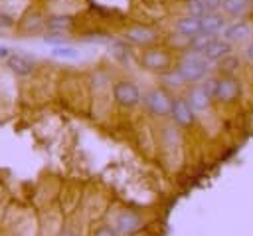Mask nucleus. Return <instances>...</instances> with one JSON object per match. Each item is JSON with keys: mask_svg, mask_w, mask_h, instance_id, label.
<instances>
[{"mask_svg": "<svg viewBox=\"0 0 253 236\" xmlns=\"http://www.w3.org/2000/svg\"><path fill=\"white\" fill-rule=\"evenodd\" d=\"M251 4H253V0H251Z\"/></svg>", "mask_w": 253, "mask_h": 236, "instance_id": "obj_28", "label": "nucleus"}, {"mask_svg": "<svg viewBox=\"0 0 253 236\" xmlns=\"http://www.w3.org/2000/svg\"><path fill=\"white\" fill-rule=\"evenodd\" d=\"M237 95H239V81H235V79H231V77H225V79H217V81H215L213 97H215L217 101L229 103V101H233Z\"/></svg>", "mask_w": 253, "mask_h": 236, "instance_id": "obj_5", "label": "nucleus"}, {"mask_svg": "<svg viewBox=\"0 0 253 236\" xmlns=\"http://www.w3.org/2000/svg\"><path fill=\"white\" fill-rule=\"evenodd\" d=\"M210 99H211V97L198 85V87H194V89L188 93V99H186V101L190 103V107H192L194 111H204V109L210 105Z\"/></svg>", "mask_w": 253, "mask_h": 236, "instance_id": "obj_13", "label": "nucleus"}, {"mask_svg": "<svg viewBox=\"0 0 253 236\" xmlns=\"http://www.w3.org/2000/svg\"><path fill=\"white\" fill-rule=\"evenodd\" d=\"M188 10H190V14L196 16V18H202V16L206 14V8H204L202 0H190V2H188Z\"/></svg>", "mask_w": 253, "mask_h": 236, "instance_id": "obj_19", "label": "nucleus"}, {"mask_svg": "<svg viewBox=\"0 0 253 236\" xmlns=\"http://www.w3.org/2000/svg\"><path fill=\"white\" fill-rule=\"evenodd\" d=\"M113 95H115L117 103H121L125 107H132L140 101V89L132 81H119L113 89Z\"/></svg>", "mask_w": 253, "mask_h": 236, "instance_id": "obj_3", "label": "nucleus"}, {"mask_svg": "<svg viewBox=\"0 0 253 236\" xmlns=\"http://www.w3.org/2000/svg\"><path fill=\"white\" fill-rule=\"evenodd\" d=\"M0 58H8V48L6 46H0Z\"/></svg>", "mask_w": 253, "mask_h": 236, "instance_id": "obj_26", "label": "nucleus"}, {"mask_svg": "<svg viewBox=\"0 0 253 236\" xmlns=\"http://www.w3.org/2000/svg\"><path fill=\"white\" fill-rule=\"evenodd\" d=\"M144 103L146 107L158 115V117H164V115H170V107H172V99L162 91V89H152L150 93H146L144 97Z\"/></svg>", "mask_w": 253, "mask_h": 236, "instance_id": "obj_4", "label": "nucleus"}, {"mask_svg": "<svg viewBox=\"0 0 253 236\" xmlns=\"http://www.w3.org/2000/svg\"><path fill=\"white\" fill-rule=\"evenodd\" d=\"M247 56L253 59V40H251V42H249V46H247Z\"/></svg>", "mask_w": 253, "mask_h": 236, "instance_id": "obj_27", "label": "nucleus"}, {"mask_svg": "<svg viewBox=\"0 0 253 236\" xmlns=\"http://www.w3.org/2000/svg\"><path fill=\"white\" fill-rule=\"evenodd\" d=\"M140 61L148 69H166L170 65V56L162 50H148L142 54Z\"/></svg>", "mask_w": 253, "mask_h": 236, "instance_id": "obj_8", "label": "nucleus"}, {"mask_svg": "<svg viewBox=\"0 0 253 236\" xmlns=\"http://www.w3.org/2000/svg\"><path fill=\"white\" fill-rule=\"evenodd\" d=\"M8 67L16 73V75H30L34 71V61L28 56L22 54H12L8 56Z\"/></svg>", "mask_w": 253, "mask_h": 236, "instance_id": "obj_10", "label": "nucleus"}, {"mask_svg": "<svg viewBox=\"0 0 253 236\" xmlns=\"http://www.w3.org/2000/svg\"><path fill=\"white\" fill-rule=\"evenodd\" d=\"M251 36V26L247 24V22H243V20H237V22H233V24H229L225 30H223V40L225 42H243V40H247Z\"/></svg>", "mask_w": 253, "mask_h": 236, "instance_id": "obj_9", "label": "nucleus"}, {"mask_svg": "<svg viewBox=\"0 0 253 236\" xmlns=\"http://www.w3.org/2000/svg\"><path fill=\"white\" fill-rule=\"evenodd\" d=\"M237 65H239V59L229 54V56H225L223 59H219V67H217V69H219L221 73H231Z\"/></svg>", "mask_w": 253, "mask_h": 236, "instance_id": "obj_17", "label": "nucleus"}, {"mask_svg": "<svg viewBox=\"0 0 253 236\" xmlns=\"http://www.w3.org/2000/svg\"><path fill=\"white\" fill-rule=\"evenodd\" d=\"M170 115H172V119H174L178 125H182V127H186V125H190V123L194 121V109H192L190 103H188L186 99H182V97L172 99Z\"/></svg>", "mask_w": 253, "mask_h": 236, "instance_id": "obj_6", "label": "nucleus"}, {"mask_svg": "<svg viewBox=\"0 0 253 236\" xmlns=\"http://www.w3.org/2000/svg\"><path fill=\"white\" fill-rule=\"evenodd\" d=\"M91 236H119V234L115 232V228H113L111 224H99V226L91 232Z\"/></svg>", "mask_w": 253, "mask_h": 236, "instance_id": "obj_20", "label": "nucleus"}, {"mask_svg": "<svg viewBox=\"0 0 253 236\" xmlns=\"http://www.w3.org/2000/svg\"><path fill=\"white\" fill-rule=\"evenodd\" d=\"M164 81H166L168 85H180V83H184V79H182V75L178 73V69L168 71V73L164 75Z\"/></svg>", "mask_w": 253, "mask_h": 236, "instance_id": "obj_21", "label": "nucleus"}, {"mask_svg": "<svg viewBox=\"0 0 253 236\" xmlns=\"http://www.w3.org/2000/svg\"><path fill=\"white\" fill-rule=\"evenodd\" d=\"M126 40H130L134 44H148V42L156 40V34L148 28H132L126 32Z\"/></svg>", "mask_w": 253, "mask_h": 236, "instance_id": "obj_15", "label": "nucleus"}, {"mask_svg": "<svg viewBox=\"0 0 253 236\" xmlns=\"http://www.w3.org/2000/svg\"><path fill=\"white\" fill-rule=\"evenodd\" d=\"M249 6H251V0H221V8L229 16H235V18L243 16Z\"/></svg>", "mask_w": 253, "mask_h": 236, "instance_id": "obj_14", "label": "nucleus"}, {"mask_svg": "<svg viewBox=\"0 0 253 236\" xmlns=\"http://www.w3.org/2000/svg\"><path fill=\"white\" fill-rule=\"evenodd\" d=\"M55 58H63V59H77V56H79V52L73 48V46H57V48H53V52H51Z\"/></svg>", "mask_w": 253, "mask_h": 236, "instance_id": "obj_16", "label": "nucleus"}, {"mask_svg": "<svg viewBox=\"0 0 253 236\" xmlns=\"http://www.w3.org/2000/svg\"><path fill=\"white\" fill-rule=\"evenodd\" d=\"M43 40H45L47 44H53L55 48H57V46H65V40H63L61 36H57V34H53V36H45Z\"/></svg>", "mask_w": 253, "mask_h": 236, "instance_id": "obj_23", "label": "nucleus"}, {"mask_svg": "<svg viewBox=\"0 0 253 236\" xmlns=\"http://www.w3.org/2000/svg\"><path fill=\"white\" fill-rule=\"evenodd\" d=\"M111 226L115 228V232L119 236H134L136 232H140L144 228V218L136 210L125 208L115 216V222Z\"/></svg>", "mask_w": 253, "mask_h": 236, "instance_id": "obj_2", "label": "nucleus"}, {"mask_svg": "<svg viewBox=\"0 0 253 236\" xmlns=\"http://www.w3.org/2000/svg\"><path fill=\"white\" fill-rule=\"evenodd\" d=\"M57 236H79L77 232H73V230H61Z\"/></svg>", "mask_w": 253, "mask_h": 236, "instance_id": "obj_25", "label": "nucleus"}, {"mask_svg": "<svg viewBox=\"0 0 253 236\" xmlns=\"http://www.w3.org/2000/svg\"><path fill=\"white\" fill-rule=\"evenodd\" d=\"M14 24V20L10 18V16H6V14H0V28H10Z\"/></svg>", "mask_w": 253, "mask_h": 236, "instance_id": "obj_24", "label": "nucleus"}, {"mask_svg": "<svg viewBox=\"0 0 253 236\" xmlns=\"http://www.w3.org/2000/svg\"><path fill=\"white\" fill-rule=\"evenodd\" d=\"M231 52V44L225 42V40H211L204 50H202V56L208 59V61H219L223 59L225 56H229Z\"/></svg>", "mask_w": 253, "mask_h": 236, "instance_id": "obj_7", "label": "nucleus"}, {"mask_svg": "<svg viewBox=\"0 0 253 236\" xmlns=\"http://www.w3.org/2000/svg\"><path fill=\"white\" fill-rule=\"evenodd\" d=\"M202 4L206 8V14H213V10L221 6V0H202Z\"/></svg>", "mask_w": 253, "mask_h": 236, "instance_id": "obj_22", "label": "nucleus"}, {"mask_svg": "<svg viewBox=\"0 0 253 236\" xmlns=\"http://www.w3.org/2000/svg\"><path fill=\"white\" fill-rule=\"evenodd\" d=\"M47 26L49 28H53V30H57V32H63V30H67L69 26H71V20L67 18V16H59V18H51V20H47Z\"/></svg>", "mask_w": 253, "mask_h": 236, "instance_id": "obj_18", "label": "nucleus"}, {"mask_svg": "<svg viewBox=\"0 0 253 236\" xmlns=\"http://www.w3.org/2000/svg\"><path fill=\"white\" fill-rule=\"evenodd\" d=\"M176 30L182 34V36H188V38H196L202 34V24H200V18L196 16H186V18H180L176 22Z\"/></svg>", "mask_w": 253, "mask_h": 236, "instance_id": "obj_11", "label": "nucleus"}, {"mask_svg": "<svg viewBox=\"0 0 253 236\" xmlns=\"http://www.w3.org/2000/svg\"><path fill=\"white\" fill-rule=\"evenodd\" d=\"M200 24H202V34L213 36V34L221 32V28H223L225 22H223L221 16H217V14L213 12V14H204V16L200 18Z\"/></svg>", "mask_w": 253, "mask_h": 236, "instance_id": "obj_12", "label": "nucleus"}, {"mask_svg": "<svg viewBox=\"0 0 253 236\" xmlns=\"http://www.w3.org/2000/svg\"><path fill=\"white\" fill-rule=\"evenodd\" d=\"M176 69L182 75L184 83L186 81H190V83L192 81H200L208 73V59L198 52H190V54L184 56V59L180 61V65Z\"/></svg>", "mask_w": 253, "mask_h": 236, "instance_id": "obj_1", "label": "nucleus"}]
</instances>
